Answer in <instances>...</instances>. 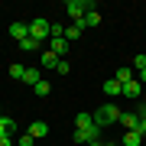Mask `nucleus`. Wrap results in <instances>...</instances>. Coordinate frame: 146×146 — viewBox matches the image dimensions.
<instances>
[{
  "label": "nucleus",
  "mask_w": 146,
  "mask_h": 146,
  "mask_svg": "<svg viewBox=\"0 0 146 146\" xmlns=\"http://www.w3.org/2000/svg\"><path fill=\"white\" fill-rule=\"evenodd\" d=\"M136 81H140L143 88H146V68H143V72H136Z\"/></svg>",
  "instance_id": "nucleus-27"
},
{
  "label": "nucleus",
  "mask_w": 146,
  "mask_h": 146,
  "mask_svg": "<svg viewBox=\"0 0 146 146\" xmlns=\"http://www.w3.org/2000/svg\"><path fill=\"white\" fill-rule=\"evenodd\" d=\"M26 133L33 136V140H42V136H49V123H46V120H33Z\"/></svg>",
  "instance_id": "nucleus-6"
},
{
  "label": "nucleus",
  "mask_w": 146,
  "mask_h": 146,
  "mask_svg": "<svg viewBox=\"0 0 146 146\" xmlns=\"http://www.w3.org/2000/svg\"><path fill=\"white\" fill-rule=\"evenodd\" d=\"M39 46H42V42H39V39H33V36L20 42V49H23V52H36V49H39Z\"/></svg>",
  "instance_id": "nucleus-19"
},
{
  "label": "nucleus",
  "mask_w": 146,
  "mask_h": 146,
  "mask_svg": "<svg viewBox=\"0 0 146 146\" xmlns=\"http://www.w3.org/2000/svg\"><path fill=\"white\" fill-rule=\"evenodd\" d=\"M65 10H68V16H72V23H81V20H84V13L98 10V7H94L91 0H68Z\"/></svg>",
  "instance_id": "nucleus-2"
},
{
  "label": "nucleus",
  "mask_w": 146,
  "mask_h": 146,
  "mask_svg": "<svg viewBox=\"0 0 146 146\" xmlns=\"http://www.w3.org/2000/svg\"><path fill=\"white\" fill-rule=\"evenodd\" d=\"M23 81H26V84H33V88H36V84L42 81V78H39V68H26V75H23Z\"/></svg>",
  "instance_id": "nucleus-18"
},
{
  "label": "nucleus",
  "mask_w": 146,
  "mask_h": 146,
  "mask_svg": "<svg viewBox=\"0 0 146 146\" xmlns=\"http://www.w3.org/2000/svg\"><path fill=\"white\" fill-rule=\"evenodd\" d=\"M81 26H84V29H94V26H101V13H98V10H91V13H84V20H81Z\"/></svg>",
  "instance_id": "nucleus-14"
},
{
  "label": "nucleus",
  "mask_w": 146,
  "mask_h": 146,
  "mask_svg": "<svg viewBox=\"0 0 146 146\" xmlns=\"http://www.w3.org/2000/svg\"><path fill=\"white\" fill-rule=\"evenodd\" d=\"M23 75H26V68H23L20 62H13V65H10V78H13V81H23Z\"/></svg>",
  "instance_id": "nucleus-21"
},
{
  "label": "nucleus",
  "mask_w": 146,
  "mask_h": 146,
  "mask_svg": "<svg viewBox=\"0 0 146 146\" xmlns=\"http://www.w3.org/2000/svg\"><path fill=\"white\" fill-rule=\"evenodd\" d=\"M104 146H117V143H104Z\"/></svg>",
  "instance_id": "nucleus-29"
},
{
  "label": "nucleus",
  "mask_w": 146,
  "mask_h": 146,
  "mask_svg": "<svg viewBox=\"0 0 146 146\" xmlns=\"http://www.w3.org/2000/svg\"><path fill=\"white\" fill-rule=\"evenodd\" d=\"M81 33H84V26H81V23H72V26H65V39L72 42V39H78Z\"/></svg>",
  "instance_id": "nucleus-17"
},
{
  "label": "nucleus",
  "mask_w": 146,
  "mask_h": 146,
  "mask_svg": "<svg viewBox=\"0 0 146 146\" xmlns=\"http://www.w3.org/2000/svg\"><path fill=\"white\" fill-rule=\"evenodd\" d=\"M33 91H36V98H49V91H52V84H49L46 78H42V81H39V84H36Z\"/></svg>",
  "instance_id": "nucleus-20"
},
{
  "label": "nucleus",
  "mask_w": 146,
  "mask_h": 146,
  "mask_svg": "<svg viewBox=\"0 0 146 146\" xmlns=\"http://www.w3.org/2000/svg\"><path fill=\"white\" fill-rule=\"evenodd\" d=\"M120 114H123V110H120L117 104H104V107L94 110V123L104 130V127H110V123H120Z\"/></svg>",
  "instance_id": "nucleus-1"
},
{
  "label": "nucleus",
  "mask_w": 146,
  "mask_h": 146,
  "mask_svg": "<svg viewBox=\"0 0 146 146\" xmlns=\"http://www.w3.org/2000/svg\"><path fill=\"white\" fill-rule=\"evenodd\" d=\"M49 33H52V23L49 20H42V16H36V20H29V36L33 39H49Z\"/></svg>",
  "instance_id": "nucleus-3"
},
{
  "label": "nucleus",
  "mask_w": 146,
  "mask_h": 146,
  "mask_svg": "<svg viewBox=\"0 0 146 146\" xmlns=\"http://www.w3.org/2000/svg\"><path fill=\"white\" fill-rule=\"evenodd\" d=\"M88 146H104V143H88Z\"/></svg>",
  "instance_id": "nucleus-28"
},
{
  "label": "nucleus",
  "mask_w": 146,
  "mask_h": 146,
  "mask_svg": "<svg viewBox=\"0 0 146 146\" xmlns=\"http://www.w3.org/2000/svg\"><path fill=\"white\" fill-rule=\"evenodd\" d=\"M94 127V114H75V130H88Z\"/></svg>",
  "instance_id": "nucleus-12"
},
{
  "label": "nucleus",
  "mask_w": 146,
  "mask_h": 146,
  "mask_svg": "<svg viewBox=\"0 0 146 146\" xmlns=\"http://www.w3.org/2000/svg\"><path fill=\"white\" fill-rule=\"evenodd\" d=\"M72 140L75 143H84V146H88V143H101V127L94 123V127H88V130H75Z\"/></svg>",
  "instance_id": "nucleus-4"
},
{
  "label": "nucleus",
  "mask_w": 146,
  "mask_h": 146,
  "mask_svg": "<svg viewBox=\"0 0 146 146\" xmlns=\"http://www.w3.org/2000/svg\"><path fill=\"white\" fill-rule=\"evenodd\" d=\"M120 123L127 130H140V114H120Z\"/></svg>",
  "instance_id": "nucleus-13"
},
{
  "label": "nucleus",
  "mask_w": 146,
  "mask_h": 146,
  "mask_svg": "<svg viewBox=\"0 0 146 146\" xmlns=\"http://www.w3.org/2000/svg\"><path fill=\"white\" fill-rule=\"evenodd\" d=\"M143 68H146V55L140 52V55H136V58H133V72H143Z\"/></svg>",
  "instance_id": "nucleus-23"
},
{
  "label": "nucleus",
  "mask_w": 146,
  "mask_h": 146,
  "mask_svg": "<svg viewBox=\"0 0 146 146\" xmlns=\"http://www.w3.org/2000/svg\"><path fill=\"white\" fill-rule=\"evenodd\" d=\"M146 140V136L140 133V130H127V136H123V146H140Z\"/></svg>",
  "instance_id": "nucleus-15"
},
{
  "label": "nucleus",
  "mask_w": 146,
  "mask_h": 146,
  "mask_svg": "<svg viewBox=\"0 0 146 146\" xmlns=\"http://www.w3.org/2000/svg\"><path fill=\"white\" fill-rule=\"evenodd\" d=\"M101 88H104V94H107V98H120V94H123V84H120L117 78H107Z\"/></svg>",
  "instance_id": "nucleus-8"
},
{
  "label": "nucleus",
  "mask_w": 146,
  "mask_h": 146,
  "mask_svg": "<svg viewBox=\"0 0 146 146\" xmlns=\"http://www.w3.org/2000/svg\"><path fill=\"white\" fill-rule=\"evenodd\" d=\"M13 140L16 136H0V146H13Z\"/></svg>",
  "instance_id": "nucleus-26"
},
{
  "label": "nucleus",
  "mask_w": 146,
  "mask_h": 146,
  "mask_svg": "<svg viewBox=\"0 0 146 146\" xmlns=\"http://www.w3.org/2000/svg\"><path fill=\"white\" fill-rule=\"evenodd\" d=\"M0 136H16V120L0 114Z\"/></svg>",
  "instance_id": "nucleus-9"
},
{
  "label": "nucleus",
  "mask_w": 146,
  "mask_h": 146,
  "mask_svg": "<svg viewBox=\"0 0 146 146\" xmlns=\"http://www.w3.org/2000/svg\"><path fill=\"white\" fill-rule=\"evenodd\" d=\"M49 52H55L58 58H68V39L58 36V39H49Z\"/></svg>",
  "instance_id": "nucleus-5"
},
{
  "label": "nucleus",
  "mask_w": 146,
  "mask_h": 146,
  "mask_svg": "<svg viewBox=\"0 0 146 146\" xmlns=\"http://www.w3.org/2000/svg\"><path fill=\"white\" fill-rule=\"evenodd\" d=\"M33 143H36V140H33L29 133H23V136H16V146H33Z\"/></svg>",
  "instance_id": "nucleus-24"
},
{
  "label": "nucleus",
  "mask_w": 146,
  "mask_h": 146,
  "mask_svg": "<svg viewBox=\"0 0 146 146\" xmlns=\"http://www.w3.org/2000/svg\"><path fill=\"white\" fill-rule=\"evenodd\" d=\"M10 36L16 39V42H23V39H29V23H10Z\"/></svg>",
  "instance_id": "nucleus-7"
},
{
  "label": "nucleus",
  "mask_w": 146,
  "mask_h": 146,
  "mask_svg": "<svg viewBox=\"0 0 146 146\" xmlns=\"http://www.w3.org/2000/svg\"><path fill=\"white\" fill-rule=\"evenodd\" d=\"M68 68H72V65H68V58H62V62H58V68H55V72H58V75H68Z\"/></svg>",
  "instance_id": "nucleus-25"
},
{
  "label": "nucleus",
  "mask_w": 146,
  "mask_h": 146,
  "mask_svg": "<svg viewBox=\"0 0 146 146\" xmlns=\"http://www.w3.org/2000/svg\"><path fill=\"white\" fill-rule=\"evenodd\" d=\"M140 94H143V84L136 81V78L123 84V98H133V101H136V98H140Z\"/></svg>",
  "instance_id": "nucleus-10"
},
{
  "label": "nucleus",
  "mask_w": 146,
  "mask_h": 146,
  "mask_svg": "<svg viewBox=\"0 0 146 146\" xmlns=\"http://www.w3.org/2000/svg\"><path fill=\"white\" fill-rule=\"evenodd\" d=\"M114 78H117L120 84H127V81H133V78H136V72H133V65H123V68H117Z\"/></svg>",
  "instance_id": "nucleus-11"
},
{
  "label": "nucleus",
  "mask_w": 146,
  "mask_h": 146,
  "mask_svg": "<svg viewBox=\"0 0 146 146\" xmlns=\"http://www.w3.org/2000/svg\"><path fill=\"white\" fill-rule=\"evenodd\" d=\"M136 114H140V133L146 136V104H140V110H136Z\"/></svg>",
  "instance_id": "nucleus-22"
},
{
  "label": "nucleus",
  "mask_w": 146,
  "mask_h": 146,
  "mask_svg": "<svg viewBox=\"0 0 146 146\" xmlns=\"http://www.w3.org/2000/svg\"><path fill=\"white\" fill-rule=\"evenodd\" d=\"M58 62H62V58H58L55 52H49V49L42 52V68H58Z\"/></svg>",
  "instance_id": "nucleus-16"
}]
</instances>
